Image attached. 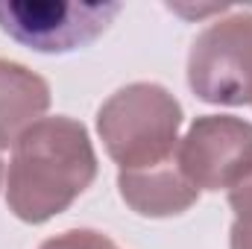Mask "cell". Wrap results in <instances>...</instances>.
<instances>
[{"mask_svg":"<svg viewBox=\"0 0 252 249\" xmlns=\"http://www.w3.org/2000/svg\"><path fill=\"white\" fill-rule=\"evenodd\" d=\"M97 179V153L88 129L67 118H41L12 147L6 173L9 211L41 226L67 211Z\"/></svg>","mask_w":252,"mask_h":249,"instance_id":"6da1fadb","label":"cell"},{"mask_svg":"<svg viewBox=\"0 0 252 249\" xmlns=\"http://www.w3.org/2000/svg\"><path fill=\"white\" fill-rule=\"evenodd\" d=\"M182 103L158 82L118 88L97 112V135L121 173L170 164L179 147Z\"/></svg>","mask_w":252,"mask_h":249,"instance_id":"7a4b0ae2","label":"cell"},{"mask_svg":"<svg viewBox=\"0 0 252 249\" xmlns=\"http://www.w3.org/2000/svg\"><path fill=\"white\" fill-rule=\"evenodd\" d=\"M188 85L211 106H252V12L217 18L193 38Z\"/></svg>","mask_w":252,"mask_h":249,"instance_id":"3957f363","label":"cell"},{"mask_svg":"<svg viewBox=\"0 0 252 249\" xmlns=\"http://www.w3.org/2000/svg\"><path fill=\"white\" fill-rule=\"evenodd\" d=\"M124 3H67V0H0V30L35 53H73L97 41Z\"/></svg>","mask_w":252,"mask_h":249,"instance_id":"277c9868","label":"cell"},{"mask_svg":"<svg viewBox=\"0 0 252 249\" xmlns=\"http://www.w3.org/2000/svg\"><path fill=\"white\" fill-rule=\"evenodd\" d=\"M176 164L196 190H232L252 173V124L199 115L176 147Z\"/></svg>","mask_w":252,"mask_h":249,"instance_id":"5b68a950","label":"cell"},{"mask_svg":"<svg viewBox=\"0 0 252 249\" xmlns=\"http://www.w3.org/2000/svg\"><path fill=\"white\" fill-rule=\"evenodd\" d=\"M118 190L121 199L138 217H153V220L185 214L199 199V190L182 176L176 158L153 170L118 173Z\"/></svg>","mask_w":252,"mask_h":249,"instance_id":"8992f818","label":"cell"},{"mask_svg":"<svg viewBox=\"0 0 252 249\" xmlns=\"http://www.w3.org/2000/svg\"><path fill=\"white\" fill-rule=\"evenodd\" d=\"M50 109V85L41 73L27 64L0 59V150L15 147V141L41 121Z\"/></svg>","mask_w":252,"mask_h":249,"instance_id":"52a82bcc","label":"cell"},{"mask_svg":"<svg viewBox=\"0 0 252 249\" xmlns=\"http://www.w3.org/2000/svg\"><path fill=\"white\" fill-rule=\"evenodd\" d=\"M229 205L235 211L229 249H252V173L238 187L229 190Z\"/></svg>","mask_w":252,"mask_h":249,"instance_id":"ba28073f","label":"cell"},{"mask_svg":"<svg viewBox=\"0 0 252 249\" xmlns=\"http://www.w3.org/2000/svg\"><path fill=\"white\" fill-rule=\"evenodd\" d=\"M38 249H124V247H118L109 235H103L97 229H67V232L47 238Z\"/></svg>","mask_w":252,"mask_h":249,"instance_id":"9c48e42d","label":"cell"},{"mask_svg":"<svg viewBox=\"0 0 252 249\" xmlns=\"http://www.w3.org/2000/svg\"><path fill=\"white\" fill-rule=\"evenodd\" d=\"M0 182H3V161H0Z\"/></svg>","mask_w":252,"mask_h":249,"instance_id":"30bf717a","label":"cell"}]
</instances>
